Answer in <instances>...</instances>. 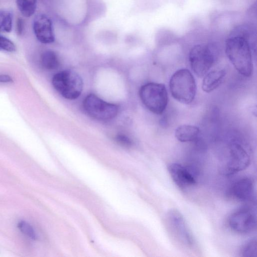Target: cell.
<instances>
[{"label": "cell", "mask_w": 257, "mask_h": 257, "mask_svg": "<svg viewBox=\"0 0 257 257\" xmlns=\"http://www.w3.org/2000/svg\"><path fill=\"white\" fill-rule=\"evenodd\" d=\"M13 15L8 10H0V33H9L12 29Z\"/></svg>", "instance_id": "17"}, {"label": "cell", "mask_w": 257, "mask_h": 257, "mask_svg": "<svg viewBox=\"0 0 257 257\" xmlns=\"http://www.w3.org/2000/svg\"><path fill=\"white\" fill-rule=\"evenodd\" d=\"M240 254L243 257H256V240L252 239L247 242L241 248Z\"/></svg>", "instance_id": "18"}, {"label": "cell", "mask_w": 257, "mask_h": 257, "mask_svg": "<svg viewBox=\"0 0 257 257\" xmlns=\"http://www.w3.org/2000/svg\"><path fill=\"white\" fill-rule=\"evenodd\" d=\"M41 59L42 66L48 70L56 69L60 64L58 56L51 50L45 51L42 54Z\"/></svg>", "instance_id": "15"}, {"label": "cell", "mask_w": 257, "mask_h": 257, "mask_svg": "<svg viewBox=\"0 0 257 257\" xmlns=\"http://www.w3.org/2000/svg\"><path fill=\"white\" fill-rule=\"evenodd\" d=\"M224 164L223 172L226 175H232L245 169L250 163L247 152L239 144L232 143Z\"/></svg>", "instance_id": "9"}, {"label": "cell", "mask_w": 257, "mask_h": 257, "mask_svg": "<svg viewBox=\"0 0 257 257\" xmlns=\"http://www.w3.org/2000/svg\"><path fill=\"white\" fill-rule=\"evenodd\" d=\"M24 21L21 18H18L17 21V32L19 35H21L23 32L24 30Z\"/></svg>", "instance_id": "22"}, {"label": "cell", "mask_w": 257, "mask_h": 257, "mask_svg": "<svg viewBox=\"0 0 257 257\" xmlns=\"http://www.w3.org/2000/svg\"><path fill=\"white\" fill-rule=\"evenodd\" d=\"M19 11L25 17H30L35 13L37 0H16Z\"/></svg>", "instance_id": "16"}, {"label": "cell", "mask_w": 257, "mask_h": 257, "mask_svg": "<svg viewBox=\"0 0 257 257\" xmlns=\"http://www.w3.org/2000/svg\"><path fill=\"white\" fill-rule=\"evenodd\" d=\"M18 227L21 232L28 237L32 239H36V232L30 224L26 221H22L18 223Z\"/></svg>", "instance_id": "19"}, {"label": "cell", "mask_w": 257, "mask_h": 257, "mask_svg": "<svg viewBox=\"0 0 257 257\" xmlns=\"http://www.w3.org/2000/svg\"><path fill=\"white\" fill-rule=\"evenodd\" d=\"M168 170L172 180L181 189H186L196 184L194 173L188 167L178 163H171Z\"/></svg>", "instance_id": "10"}, {"label": "cell", "mask_w": 257, "mask_h": 257, "mask_svg": "<svg viewBox=\"0 0 257 257\" xmlns=\"http://www.w3.org/2000/svg\"><path fill=\"white\" fill-rule=\"evenodd\" d=\"M12 78L7 74L0 75V82L2 83H9L13 82Z\"/></svg>", "instance_id": "23"}, {"label": "cell", "mask_w": 257, "mask_h": 257, "mask_svg": "<svg viewBox=\"0 0 257 257\" xmlns=\"http://www.w3.org/2000/svg\"><path fill=\"white\" fill-rule=\"evenodd\" d=\"M226 54L236 70L248 77L252 71L251 48L244 38L230 35L225 42Z\"/></svg>", "instance_id": "1"}, {"label": "cell", "mask_w": 257, "mask_h": 257, "mask_svg": "<svg viewBox=\"0 0 257 257\" xmlns=\"http://www.w3.org/2000/svg\"><path fill=\"white\" fill-rule=\"evenodd\" d=\"M225 75L224 69L213 70L205 74L202 84L203 90L206 92L213 91L220 85Z\"/></svg>", "instance_id": "13"}, {"label": "cell", "mask_w": 257, "mask_h": 257, "mask_svg": "<svg viewBox=\"0 0 257 257\" xmlns=\"http://www.w3.org/2000/svg\"><path fill=\"white\" fill-rule=\"evenodd\" d=\"M33 28L39 41L50 44L55 41V36L51 20L44 14H38L34 19Z\"/></svg>", "instance_id": "11"}, {"label": "cell", "mask_w": 257, "mask_h": 257, "mask_svg": "<svg viewBox=\"0 0 257 257\" xmlns=\"http://www.w3.org/2000/svg\"><path fill=\"white\" fill-rule=\"evenodd\" d=\"M217 49L213 44L197 45L190 50L189 59L192 70L198 77L204 76L216 60Z\"/></svg>", "instance_id": "4"}, {"label": "cell", "mask_w": 257, "mask_h": 257, "mask_svg": "<svg viewBox=\"0 0 257 257\" xmlns=\"http://www.w3.org/2000/svg\"><path fill=\"white\" fill-rule=\"evenodd\" d=\"M55 89L65 98L73 100L81 94L83 82L81 76L72 70H64L56 73L52 78Z\"/></svg>", "instance_id": "5"}, {"label": "cell", "mask_w": 257, "mask_h": 257, "mask_svg": "<svg viewBox=\"0 0 257 257\" xmlns=\"http://www.w3.org/2000/svg\"><path fill=\"white\" fill-rule=\"evenodd\" d=\"M166 220L169 231L181 245L188 248L195 246L194 237L180 211L175 209L170 210Z\"/></svg>", "instance_id": "6"}, {"label": "cell", "mask_w": 257, "mask_h": 257, "mask_svg": "<svg viewBox=\"0 0 257 257\" xmlns=\"http://www.w3.org/2000/svg\"><path fill=\"white\" fill-rule=\"evenodd\" d=\"M230 228L239 234H247L256 229V212L253 208L245 206L237 209L228 219Z\"/></svg>", "instance_id": "8"}, {"label": "cell", "mask_w": 257, "mask_h": 257, "mask_svg": "<svg viewBox=\"0 0 257 257\" xmlns=\"http://www.w3.org/2000/svg\"><path fill=\"white\" fill-rule=\"evenodd\" d=\"M169 87L172 96L181 103L189 104L195 98V80L191 72L187 69H179L172 75Z\"/></svg>", "instance_id": "2"}, {"label": "cell", "mask_w": 257, "mask_h": 257, "mask_svg": "<svg viewBox=\"0 0 257 257\" xmlns=\"http://www.w3.org/2000/svg\"><path fill=\"white\" fill-rule=\"evenodd\" d=\"M139 96L144 105L152 112L161 114L168 104V93L165 86L161 83L150 82L143 85Z\"/></svg>", "instance_id": "3"}, {"label": "cell", "mask_w": 257, "mask_h": 257, "mask_svg": "<svg viewBox=\"0 0 257 257\" xmlns=\"http://www.w3.org/2000/svg\"><path fill=\"white\" fill-rule=\"evenodd\" d=\"M199 133L198 127L189 124H183L178 126L175 130L176 139L181 142H192L195 140Z\"/></svg>", "instance_id": "14"}, {"label": "cell", "mask_w": 257, "mask_h": 257, "mask_svg": "<svg viewBox=\"0 0 257 257\" xmlns=\"http://www.w3.org/2000/svg\"><path fill=\"white\" fill-rule=\"evenodd\" d=\"M116 141L120 145L125 147H131L133 145L132 140L124 135H118L115 138Z\"/></svg>", "instance_id": "21"}, {"label": "cell", "mask_w": 257, "mask_h": 257, "mask_svg": "<svg viewBox=\"0 0 257 257\" xmlns=\"http://www.w3.org/2000/svg\"><path fill=\"white\" fill-rule=\"evenodd\" d=\"M0 50L12 52L16 50V47L10 40L0 35Z\"/></svg>", "instance_id": "20"}, {"label": "cell", "mask_w": 257, "mask_h": 257, "mask_svg": "<svg viewBox=\"0 0 257 257\" xmlns=\"http://www.w3.org/2000/svg\"><path fill=\"white\" fill-rule=\"evenodd\" d=\"M229 195L232 198L239 201H252L254 198L252 180L248 177L238 180L230 187Z\"/></svg>", "instance_id": "12"}, {"label": "cell", "mask_w": 257, "mask_h": 257, "mask_svg": "<svg viewBox=\"0 0 257 257\" xmlns=\"http://www.w3.org/2000/svg\"><path fill=\"white\" fill-rule=\"evenodd\" d=\"M83 105L90 117L99 120L112 119L118 111L117 105L107 102L93 94H90L85 98Z\"/></svg>", "instance_id": "7"}]
</instances>
